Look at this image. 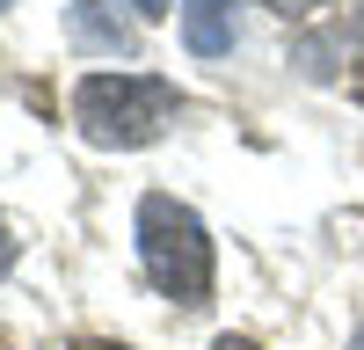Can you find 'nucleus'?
Listing matches in <instances>:
<instances>
[{
	"instance_id": "1",
	"label": "nucleus",
	"mask_w": 364,
	"mask_h": 350,
	"mask_svg": "<svg viewBox=\"0 0 364 350\" xmlns=\"http://www.w3.org/2000/svg\"><path fill=\"white\" fill-rule=\"evenodd\" d=\"M139 262L154 277V292H168L182 307H204V292H211V233H204V219L190 204H175V197H146L139 204Z\"/></svg>"
},
{
	"instance_id": "2",
	"label": "nucleus",
	"mask_w": 364,
	"mask_h": 350,
	"mask_svg": "<svg viewBox=\"0 0 364 350\" xmlns=\"http://www.w3.org/2000/svg\"><path fill=\"white\" fill-rule=\"evenodd\" d=\"M73 117L95 146H154L175 117V88L154 73H87L73 88Z\"/></svg>"
},
{
	"instance_id": "3",
	"label": "nucleus",
	"mask_w": 364,
	"mask_h": 350,
	"mask_svg": "<svg viewBox=\"0 0 364 350\" xmlns=\"http://www.w3.org/2000/svg\"><path fill=\"white\" fill-rule=\"evenodd\" d=\"M182 44L197 58H226L233 51V0H182Z\"/></svg>"
},
{
	"instance_id": "4",
	"label": "nucleus",
	"mask_w": 364,
	"mask_h": 350,
	"mask_svg": "<svg viewBox=\"0 0 364 350\" xmlns=\"http://www.w3.org/2000/svg\"><path fill=\"white\" fill-rule=\"evenodd\" d=\"M277 15H306V8H321V0H269Z\"/></svg>"
},
{
	"instance_id": "5",
	"label": "nucleus",
	"mask_w": 364,
	"mask_h": 350,
	"mask_svg": "<svg viewBox=\"0 0 364 350\" xmlns=\"http://www.w3.org/2000/svg\"><path fill=\"white\" fill-rule=\"evenodd\" d=\"M211 350H255L248 336H219V343H211Z\"/></svg>"
},
{
	"instance_id": "6",
	"label": "nucleus",
	"mask_w": 364,
	"mask_h": 350,
	"mask_svg": "<svg viewBox=\"0 0 364 350\" xmlns=\"http://www.w3.org/2000/svg\"><path fill=\"white\" fill-rule=\"evenodd\" d=\"M132 8H139V15H168V0H132Z\"/></svg>"
},
{
	"instance_id": "7",
	"label": "nucleus",
	"mask_w": 364,
	"mask_h": 350,
	"mask_svg": "<svg viewBox=\"0 0 364 350\" xmlns=\"http://www.w3.org/2000/svg\"><path fill=\"white\" fill-rule=\"evenodd\" d=\"M350 350H364V336H357V343H350Z\"/></svg>"
},
{
	"instance_id": "8",
	"label": "nucleus",
	"mask_w": 364,
	"mask_h": 350,
	"mask_svg": "<svg viewBox=\"0 0 364 350\" xmlns=\"http://www.w3.org/2000/svg\"><path fill=\"white\" fill-rule=\"evenodd\" d=\"M0 8H8V0H0Z\"/></svg>"
}]
</instances>
